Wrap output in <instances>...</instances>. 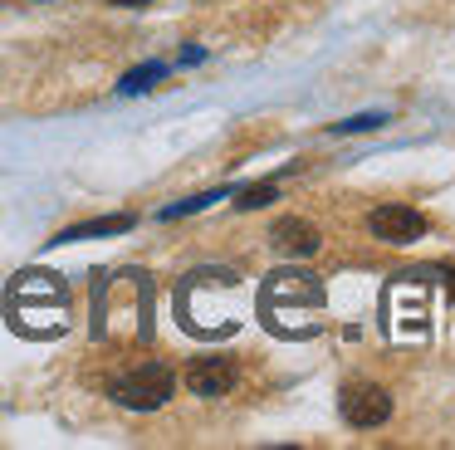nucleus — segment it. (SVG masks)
Here are the masks:
<instances>
[{
  "mask_svg": "<svg viewBox=\"0 0 455 450\" xmlns=\"http://www.w3.org/2000/svg\"><path fill=\"white\" fill-rule=\"evenodd\" d=\"M172 391H177V372L167 362H138L113 382V401L128 411H157Z\"/></svg>",
  "mask_w": 455,
  "mask_h": 450,
  "instance_id": "f257e3e1",
  "label": "nucleus"
},
{
  "mask_svg": "<svg viewBox=\"0 0 455 450\" xmlns=\"http://www.w3.org/2000/svg\"><path fill=\"white\" fill-rule=\"evenodd\" d=\"M338 411H343L347 426L372 430L392 416V397H387V387H377V382H347L343 397H338Z\"/></svg>",
  "mask_w": 455,
  "mask_h": 450,
  "instance_id": "f03ea898",
  "label": "nucleus"
},
{
  "mask_svg": "<svg viewBox=\"0 0 455 450\" xmlns=\"http://www.w3.org/2000/svg\"><path fill=\"white\" fill-rule=\"evenodd\" d=\"M367 230L377 235L382 245H416L426 235V215L416 205H402V201H387L367 215Z\"/></svg>",
  "mask_w": 455,
  "mask_h": 450,
  "instance_id": "7ed1b4c3",
  "label": "nucleus"
},
{
  "mask_svg": "<svg viewBox=\"0 0 455 450\" xmlns=\"http://www.w3.org/2000/svg\"><path fill=\"white\" fill-rule=\"evenodd\" d=\"M230 387H235V362L230 358H201V362L187 367V391L191 397L216 401V397H226Z\"/></svg>",
  "mask_w": 455,
  "mask_h": 450,
  "instance_id": "20e7f679",
  "label": "nucleus"
},
{
  "mask_svg": "<svg viewBox=\"0 0 455 450\" xmlns=\"http://www.w3.org/2000/svg\"><path fill=\"white\" fill-rule=\"evenodd\" d=\"M269 240H275L284 254H314L318 245H323V240H318V225L314 221H299V215H284V221L269 230Z\"/></svg>",
  "mask_w": 455,
  "mask_h": 450,
  "instance_id": "39448f33",
  "label": "nucleus"
},
{
  "mask_svg": "<svg viewBox=\"0 0 455 450\" xmlns=\"http://www.w3.org/2000/svg\"><path fill=\"white\" fill-rule=\"evenodd\" d=\"M132 230V215H103V221H89V225H74V230H64L54 245H69V240H93V235H123Z\"/></svg>",
  "mask_w": 455,
  "mask_h": 450,
  "instance_id": "423d86ee",
  "label": "nucleus"
},
{
  "mask_svg": "<svg viewBox=\"0 0 455 450\" xmlns=\"http://www.w3.org/2000/svg\"><path fill=\"white\" fill-rule=\"evenodd\" d=\"M167 74V64H148V68H132L128 78H123V93H142V88L152 84V78H162Z\"/></svg>",
  "mask_w": 455,
  "mask_h": 450,
  "instance_id": "0eeeda50",
  "label": "nucleus"
},
{
  "mask_svg": "<svg viewBox=\"0 0 455 450\" xmlns=\"http://www.w3.org/2000/svg\"><path fill=\"white\" fill-rule=\"evenodd\" d=\"M269 201H275V186L265 181V186H245L235 205H240V211H255V205H269Z\"/></svg>",
  "mask_w": 455,
  "mask_h": 450,
  "instance_id": "6e6552de",
  "label": "nucleus"
},
{
  "mask_svg": "<svg viewBox=\"0 0 455 450\" xmlns=\"http://www.w3.org/2000/svg\"><path fill=\"white\" fill-rule=\"evenodd\" d=\"M387 123V113H363V117H353V123H338V133H372V127H382Z\"/></svg>",
  "mask_w": 455,
  "mask_h": 450,
  "instance_id": "1a4fd4ad",
  "label": "nucleus"
},
{
  "mask_svg": "<svg viewBox=\"0 0 455 450\" xmlns=\"http://www.w3.org/2000/svg\"><path fill=\"white\" fill-rule=\"evenodd\" d=\"M108 5H118V10H142V5H152V0H108Z\"/></svg>",
  "mask_w": 455,
  "mask_h": 450,
  "instance_id": "9d476101",
  "label": "nucleus"
}]
</instances>
